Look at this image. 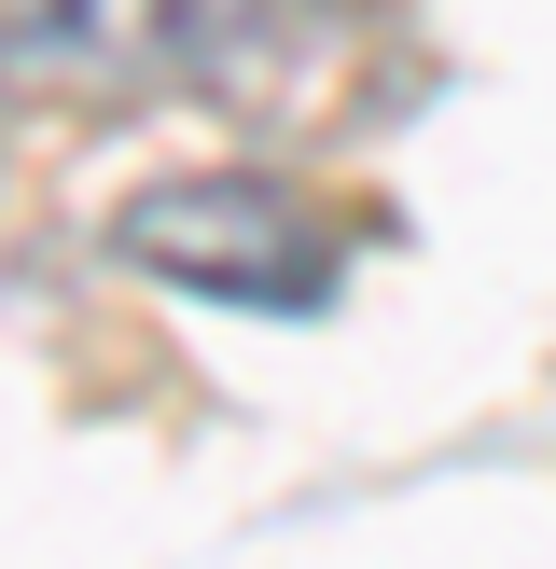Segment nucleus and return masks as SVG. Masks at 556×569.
Wrapping results in <instances>:
<instances>
[{
    "instance_id": "nucleus-1",
    "label": "nucleus",
    "mask_w": 556,
    "mask_h": 569,
    "mask_svg": "<svg viewBox=\"0 0 556 569\" xmlns=\"http://www.w3.org/2000/svg\"><path fill=\"white\" fill-rule=\"evenodd\" d=\"M111 264H139L153 292H195V306L306 320V306H334V278H348V222L306 209L265 167H195V181H153V194L111 209Z\"/></svg>"
},
{
    "instance_id": "nucleus-2",
    "label": "nucleus",
    "mask_w": 556,
    "mask_h": 569,
    "mask_svg": "<svg viewBox=\"0 0 556 569\" xmlns=\"http://www.w3.org/2000/svg\"><path fill=\"white\" fill-rule=\"evenodd\" d=\"M361 0H167V42H181V83L222 111H278L334 70Z\"/></svg>"
},
{
    "instance_id": "nucleus-3",
    "label": "nucleus",
    "mask_w": 556,
    "mask_h": 569,
    "mask_svg": "<svg viewBox=\"0 0 556 569\" xmlns=\"http://www.w3.org/2000/svg\"><path fill=\"white\" fill-rule=\"evenodd\" d=\"M0 70L70 98H153L181 83V42H167V0H0Z\"/></svg>"
}]
</instances>
